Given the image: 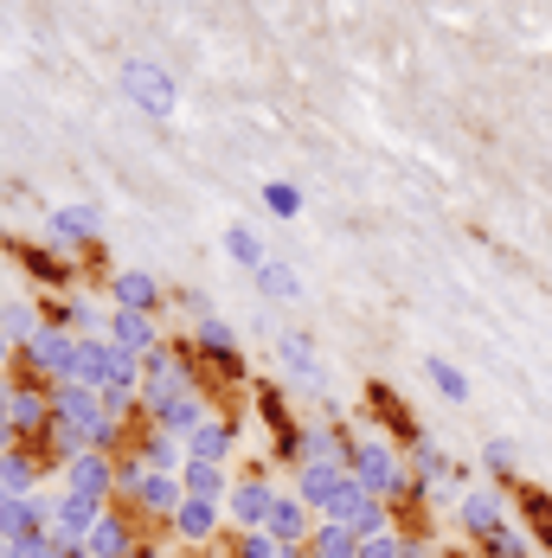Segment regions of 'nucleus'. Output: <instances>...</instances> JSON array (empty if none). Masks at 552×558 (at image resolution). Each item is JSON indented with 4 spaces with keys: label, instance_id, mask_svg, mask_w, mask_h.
<instances>
[{
    "label": "nucleus",
    "instance_id": "nucleus-18",
    "mask_svg": "<svg viewBox=\"0 0 552 558\" xmlns=\"http://www.w3.org/2000/svg\"><path fill=\"white\" fill-rule=\"evenodd\" d=\"M59 231H71V238H90V231H97V212H59Z\"/></svg>",
    "mask_w": 552,
    "mask_h": 558
},
{
    "label": "nucleus",
    "instance_id": "nucleus-1",
    "mask_svg": "<svg viewBox=\"0 0 552 558\" xmlns=\"http://www.w3.org/2000/svg\"><path fill=\"white\" fill-rule=\"evenodd\" d=\"M174 520H180V533H187V540H206L212 527H218V507H212L206 494H187V500H180V513H174Z\"/></svg>",
    "mask_w": 552,
    "mask_h": 558
},
{
    "label": "nucleus",
    "instance_id": "nucleus-8",
    "mask_svg": "<svg viewBox=\"0 0 552 558\" xmlns=\"http://www.w3.org/2000/svg\"><path fill=\"white\" fill-rule=\"evenodd\" d=\"M123 546H129L123 520H97V533H90V553H97V558H123Z\"/></svg>",
    "mask_w": 552,
    "mask_h": 558
},
{
    "label": "nucleus",
    "instance_id": "nucleus-15",
    "mask_svg": "<svg viewBox=\"0 0 552 558\" xmlns=\"http://www.w3.org/2000/svg\"><path fill=\"white\" fill-rule=\"evenodd\" d=\"M225 443H231V436H225V430L212 423V430H193V443H187V449H193L200 462H218V456H225Z\"/></svg>",
    "mask_w": 552,
    "mask_h": 558
},
{
    "label": "nucleus",
    "instance_id": "nucleus-13",
    "mask_svg": "<svg viewBox=\"0 0 552 558\" xmlns=\"http://www.w3.org/2000/svg\"><path fill=\"white\" fill-rule=\"evenodd\" d=\"M141 500H148V507H180V489H174V482H167V475H141Z\"/></svg>",
    "mask_w": 552,
    "mask_h": 558
},
{
    "label": "nucleus",
    "instance_id": "nucleus-3",
    "mask_svg": "<svg viewBox=\"0 0 552 558\" xmlns=\"http://www.w3.org/2000/svg\"><path fill=\"white\" fill-rule=\"evenodd\" d=\"M225 257H231V264H244V270H264V244H258V231L231 225V231H225Z\"/></svg>",
    "mask_w": 552,
    "mask_h": 558
},
{
    "label": "nucleus",
    "instance_id": "nucleus-21",
    "mask_svg": "<svg viewBox=\"0 0 552 558\" xmlns=\"http://www.w3.org/2000/svg\"><path fill=\"white\" fill-rule=\"evenodd\" d=\"M7 418L13 423H39V398H7Z\"/></svg>",
    "mask_w": 552,
    "mask_h": 558
},
{
    "label": "nucleus",
    "instance_id": "nucleus-6",
    "mask_svg": "<svg viewBox=\"0 0 552 558\" xmlns=\"http://www.w3.org/2000/svg\"><path fill=\"white\" fill-rule=\"evenodd\" d=\"M302 527H309V520H302V500H271V533L283 540V546H296Z\"/></svg>",
    "mask_w": 552,
    "mask_h": 558
},
{
    "label": "nucleus",
    "instance_id": "nucleus-23",
    "mask_svg": "<svg viewBox=\"0 0 552 558\" xmlns=\"http://www.w3.org/2000/svg\"><path fill=\"white\" fill-rule=\"evenodd\" d=\"M360 558H399V540H373Z\"/></svg>",
    "mask_w": 552,
    "mask_h": 558
},
{
    "label": "nucleus",
    "instance_id": "nucleus-24",
    "mask_svg": "<svg viewBox=\"0 0 552 558\" xmlns=\"http://www.w3.org/2000/svg\"><path fill=\"white\" fill-rule=\"evenodd\" d=\"M0 359H7V334H0Z\"/></svg>",
    "mask_w": 552,
    "mask_h": 558
},
{
    "label": "nucleus",
    "instance_id": "nucleus-4",
    "mask_svg": "<svg viewBox=\"0 0 552 558\" xmlns=\"http://www.w3.org/2000/svg\"><path fill=\"white\" fill-rule=\"evenodd\" d=\"M129 90H141V103H148L154 116H167V103H174V97H167V77H154L148 65H129Z\"/></svg>",
    "mask_w": 552,
    "mask_h": 558
},
{
    "label": "nucleus",
    "instance_id": "nucleus-2",
    "mask_svg": "<svg viewBox=\"0 0 552 558\" xmlns=\"http://www.w3.org/2000/svg\"><path fill=\"white\" fill-rule=\"evenodd\" d=\"M116 347L123 353H148L154 347V328H148L141 308H123V315H116Z\"/></svg>",
    "mask_w": 552,
    "mask_h": 558
},
{
    "label": "nucleus",
    "instance_id": "nucleus-12",
    "mask_svg": "<svg viewBox=\"0 0 552 558\" xmlns=\"http://www.w3.org/2000/svg\"><path fill=\"white\" fill-rule=\"evenodd\" d=\"M161 423H167V430H200V405L180 392L174 405H161Z\"/></svg>",
    "mask_w": 552,
    "mask_h": 558
},
{
    "label": "nucleus",
    "instance_id": "nucleus-19",
    "mask_svg": "<svg viewBox=\"0 0 552 558\" xmlns=\"http://www.w3.org/2000/svg\"><path fill=\"white\" fill-rule=\"evenodd\" d=\"M244 558H283V540L276 533H251L244 540Z\"/></svg>",
    "mask_w": 552,
    "mask_h": 558
},
{
    "label": "nucleus",
    "instance_id": "nucleus-7",
    "mask_svg": "<svg viewBox=\"0 0 552 558\" xmlns=\"http://www.w3.org/2000/svg\"><path fill=\"white\" fill-rule=\"evenodd\" d=\"M231 513H238V520H251V527H258V520H271V489H258V482L231 489Z\"/></svg>",
    "mask_w": 552,
    "mask_h": 558
},
{
    "label": "nucleus",
    "instance_id": "nucleus-17",
    "mask_svg": "<svg viewBox=\"0 0 552 558\" xmlns=\"http://www.w3.org/2000/svg\"><path fill=\"white\" fill-rule=\"evenodd\" d=\"M187 494H218V462H193V469H187Z\"/></svg>",
    "mask_w": 552,
    "mask_h": 558
},
{
    "label": "nucleus",
    "instance_id": "nucleus-11",
    "mask_svg": "<svg viewBox=\"0 0 552 558\" xmlns=\"http://www.w3.org/2000/svg\"><path fill=\"white\" fill-rule=\"evenodd\" d=\"M116 302L123 308H148L154 302V277H116Z\"/></svg>",
    "mask_w": 552,
    "mask_h": 558
},
{
    "label": "nucleus",
    "instance_id": "nucleus-22",
    "mask_svg": "<svg viewBox=\"0 0 552 558\" xmlns=\"http://www.w3.org/2000/svg\"><path fill=\"white\" fill-rule=\"evenodd\" d=\"M167 462H174V443H167V436H154V443H148V469H167Z\"/></svg>",
    "mask_w": 552,
    "mask_h": 558
},
{
    "label": "nucleus",
    "instance_id": "nucleus-5",
    "mask_svg": "<svg viewBox=\"0 0 552 558\" xmlns=\"http://www.w3.org/2000/svg\"><path fill=\"white\" fill-rule=\"evenodd\" d=\"M103 482H110V475H103V456H71V489L84 494V500H97Z\"/></svg>",
    "mask_w": 552,
    "mask_h": 558
},
{
    "label": "nucleus",
    "instance_id": "nucleus-14",
    "mask_svg": "<svg viewBox=\"0 0 552 558\" xmlns=\"http://www.w3.org/2000/svg\"><path fill=\"white\" fill-rule=\"evenodd\" d=\"M258 282H264V289H271L276 302H289V295H296V289H302V282H296V270H283V264H264V270H258Z\"/></svg>",
    "mask_w": 552,
    "mask_h": 558
},
{
    "label": "nucleus",
    "instance_id": "nucleus-9",
    "mask_svg": "<svg viewBox=\"0 0 552 558\" xmlns=\"http://www.w3.org/2000/svg\"><path fill=\"white\" fill-rule=\"evenodd\" d=\"M430 379H437V392H443V398H456V405L469 398V379H463L450 359H430Z\"/></svg>",
    "mask_w": 552,
    "mask_h": 558
},
{
    "label": "nucleus",
    "instance_id": "nucleus-20",
    "mask_svg": "<svg viewBox=\"0 0 552 558\" xmlns=\"http://www.w3.org/2000/svg\"><path fill=\"white\" fill-rule=\"evenodd\" d=\"M283 359H289L296 372H315V359H309V341H283Z\"/></svg>",
    "mask_w": 552,
    "mask_h": 558
},
{
    "label": "nucleus",
    "instance_id": "nucleus-10",
    "mask_svg": "<svg viewBox=\"0 0 552 558\" xmlns=\"http://www.w3.org/2000/svg\"><path fill=\"white\" fill-rule=\"evenodd\" d=\"M264 206H271L276 218H296V212H302V193H296L289 180H271V187H264Z\"/></svg>",
    "mask_w": 552,
    "mask_h": 558
},
{
    "label": "nucleus",
    "instance_id": "nucleus-16",
    "mask_svg": "<svg viewBox=\"0 0 552 558\" xmlns=\"http://www.w3.org/2000/svg\"><path fill=\"white\" fill-rule=\"evenodd\" d=\"M360 475H366L373 489H386V482H399V469L386 462V449H366V462H360Z\"/></svg>",
    "mask_w": 552,
    "mask_h": 558
}]
</instances>
